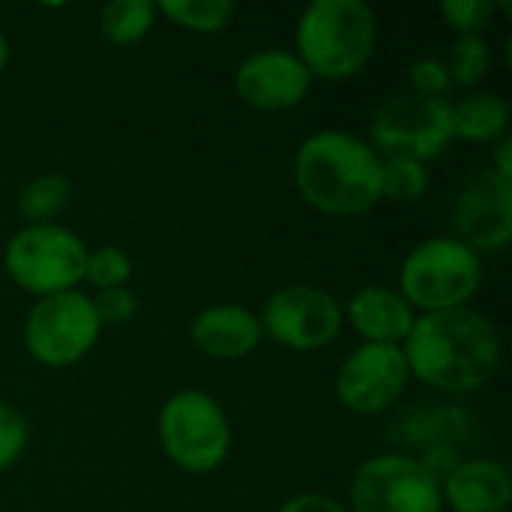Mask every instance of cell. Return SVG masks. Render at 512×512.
I'll use <instances>...</instances> for the list:
<instances>
[{"instance_id": "14", "label": "cell", "mask_w": 512, "mask_h": 512, "mask_svg": "<svg viewBox=\"0 0 512 512\" xmlns=\"http://www.w3.org/2000/svg\"><path fill=\"white\" fill-rule=\"evenodd\" d=\"M342 315L366 345H399V348L417 321L414 306L399 294V288L390 285L357 288L348 306L342 309Z\"/></svg>"}, {"instance_id": "15", "label": "cell", "mask_w": 512, "mask_h": 512, "mask_svg": "<svg viewBox=\"0 0 512 512\" xmlns=\"http://www.w3.org/2000/svg\"><path fill=\"white\" fill-rule=\"evenodd\" d=\"M192 345L210 360H243L264 342L261 318L240 303H216L195 315Z\"/></svg>"}, {"instance_id": "6", "label": "cell", "mask_w": 512, "mask_h": 512, "mask_svg": "<svg viewBox=\"0 0 512 512\" xmlns=\"http://www.w3.org/2000/svg\"><path fill=\"white\" fill-rule=\"evenodd\" d=\"M87 252L84 240L57 222L27 225L6 243L3 267L21 291L39 300L75 291L84 282Z\"/></svg>"}, {"instance_id": "17", "label": "cell", "mask_w": 512, "mask_h": 512, "mask_svg": "<svg viewBox=\"0 0 512 512\" xmlns=\"http://www.w3.org/2000/svg\"><path fill=\"white\" fill-rule=\"evenodd\" d=\"M453 141L495 144L510 135V102L495 90H474L459 102H450Z\"/></svg>"}, {"instance_id": "13", "label": "cell", "mask_w": 512, "mask_h": 512, "mask_svg": "<svg viewBox=\"0 0 512 512\" xmlns=\"http://www.w3.org/2000/svg\"><path fill=\"white\" fill-rule=\"evenodd\" d=\"M312 81L303 60L288 48H258L234 72L237 96L258 111L297 108L309 96Z\"/></svg>"}, {"instance_id": "28", "label": "cell", "mask_w": 512, "mask_h": 512, "mask_svg": "<svg viewBox=\"0 0 512 512\" xmlns=\"http://www.w3.org/2000/svg\"><path fill=\"white\" fill-rule=\"evenodd\" d=\"M276 512H348V507L324 492H300L288 498Z\"/></svg>"}, {"instance_id": "26", "label": "cell", "mask_w": 512, "mask_h": 512, "mask_svg": "<svg viewBox=\"0 0 512 512\" xmlns=\"http://www.w3.org/2000/svg\"><path fill=\"white\" fill-rule=\"evenodd\" d=\"M93 303V312L99 318L102 327H117V324H126L135 318L138 312V297L123 285V288H108V291H96L90 297Z\"/></svg>"}, {"instance_id": "4", "label": "cell", "mask_w": 512, "mask_h": 512, "mask_svg": "<svg viewBox=\"0 0 512 512\" xmlns=\"http://www.w3.org/2000/svg\"><path fill=\"white\" fill-rule=\"evenodd\" d=\"M483 285V258L456 237H429L402 261L399 294L426 312L465 309Z\"/></svg>"}, {"instance_id": "7", "label": "cell", "mask_w": 512, "mask_h": 512, "mask_svg": "<svg viewBox=\"0 0 512 512\" xmlns=\"http://www.w3.org/2000/svg\"><path fill=\"white\" fill-rule=\"evenodd\" d=\"M102 333V324L93 312V303L87 294L63 291L51 297H39L27 318H24V348L27 354L48 366V369H66L81 363L96 339Z\"/></svg>"}, {"instance_id": "25", "label": "cell", "mask_w": 512, "mask_h": 512, "mask_svg": "<svg viewBox=\"0 0 512 512\" xmlns=\"http://www.w3.org/2000/svg\"><path fill=\"white\" fill-rule=\"evenodd\" d=\"M27 441H30L27 417L15 405L0 402V474L21 459Z\"/></svg>"}, {"instance_id": "29", "label": "cell", "mask_w": 512, "mask_h": 512, "mask_svg": "<svg viewBox=\"0 0 512 512\" xmlns=\"http://www.w3.org/2000/svg\"><path fill=\"white\" fill-rule=\"evenodd\" d=\"M498 177L512 183V138L504 135L501 141H495V153H492V165H489Z\"/></svg>"}, {"instance_id": "11", "label": "cell", "mask_w": 512, "mask_h": 512, "mask_svg": "<svg viewBox=\"0 0 512 512\" xmlns=\"http://www.w3.org/2000/svg\"><path fill=\"white\" fill-rule=\"evenodd\" d=\"M411 381L405 354L399 345H360L336 372L333 390L345 411L372 417L399 402Z\"/></svg>"}, {"instance_id": "23", "label": "cell", "mask_w": 512, "mask_h": 512, "mask_svg": "<svg viewBox=\"0 0 512 512\" xmlns=\"http://www.w3.org/2000/svg\"><path fill=\"white\" fill-rule=\"evenodd\" d=\"M132 276V258L120 246H99L87 252L84 264V282H90L96 291L123 288Z\"/></svg>"}, {"instance_id": "22", "label": "cell", "mask_w": 512, "mask_h": 512, "mask_svg": "<svg viewBox=\"0 0 512 512\" xmlns=\"http://www.w3.org/2000/svg\"><path fill=\"white\" fill-rule=\"evenodd\" d=\"M444 63L453 78V87H477L489 75L492 48L483 36H456Z\"/></svg>"}, {"instance_id": "21", "label": "cell", "mask_w": 512, "mask_h": 512, "mask_svg": "<svg viewBox=\"0 0 512 512\" xmlns=\"http://www.w3.org/2000/svg\"><path fill=\"white\" fill-rule=\"evenodd\" d=\"M432 174L426 162L411 156H381V201L411 204L429 192Z\"/></svg>"}, {"instance_id": "24", "label": "cell", "mask_w": 512, "mask_h": 512, "mask_svg": "<svg viewBox=\"0 0 512 512\" xmlns=\"http://www.w3.org/2000/svg\"><path fill=\"white\" fill-rule=\"evenodd\" d=\"M441 15L456 36H483L498 15V0H444Z\"/></svg>"}, {"instance_id": "1", "label": "cell", "mask_w": 512, "mask_h": 512, "mask_svg": "<svg viewBox=\"0 0 512 512\" xmlns=\"http://www.w3.org/2000/svg\"><path fill=\"white\" fill-rule=\"evenodd\" d=\"M402 354L411 378L420 384L465 396L483 390L501 366V339L495 324L474 309H447L417 315Z\"/></svg>"}, {"instance_id": "30", "label": "cell", "mask_w": 512, "mask_h": 512, "mask_svg": "<svg viewBox=\"0 0 512 512\" xmlns=\"http://www.w3.org/2000/svg\"><path fill=\"white\" fill-rule=\"evenodd\" d=\"M6 63H9V39H6V33L0 30V72L6 69Z\"/></svg>"}, {"instance_id": "5", "label": "cell", "mask_w": 512, "mask_h": 512, "mask_svg": "<svg viewBox=\"0 0 512 512\" xmlns=\"http://www.w3.org/2000/svg\"><path fill=\"white\" fill-rule=\"evenodd\" d=\"M156 429L168 462L189 474H210L231 453L228 414L204 390H177L168 396Z\"/></svg>"}, {"instance_id": "9", "label": "cell", "mask_w": 512, "mask_h": 512, "mask_svg": "<svg viewBox=\"0 0 512 512\" xmlns=\"http://www.w3.org/2000/svg\"><path fill=\"white\" fill-rule=\"evenodd\" d=\"M348 512H441V480L408 453H381L351 477Z\"/></svg>"}, {"instance_id": "3", "label": "cell", "mask_w": 512, "mask_h": 512, "mask_svg": "<svg viewBox=\"0 0 512 512\" xmlns=\"http://www.w3.org/2000/svg\"><path fill=\"white\" fill-rule=\"evenodd\" d=\"M294 36V54L312 78L345 81L369 66L378 45V18L363 0H312Z\"/></svg>"}, {"instance_id": "16", "label": "cell", "mask_w": 512, "mask_h": 512, "mask_svg": "<svg viewBox=\"0 0 512 512\" xmlns=\"http://www.w3.org/2000/svg\"><path fill=\"white\" fill-rule=\"evenodd\" d=\"M441 501L453 512H510V471L495 459H462L441 477Z\"/></svg>"}, {"instance_id": "2", "label": "cell", "mask_w": 512, "mask_h": 512, "mask_svg": "<svg viewBox=\"0 0 512 512\" xmlns=\"http://www.w3.org/2000/svg\"><path fill=\"white\" fill-rule=\"evenodd\" d=\"M294 183L318 213L354 219L381 201V156L354 132L321 129L297 147Z\"/></svg>"}, {"instance_id": "18", "label": "cell", "mask_w": 512, "mask_h": 512, "mask_svg": "<svg viewBox=\"0 0 512 512\" xmlns=\"http://www.w3.org/2000/svg\"><path fill=\"white\" fill-rule=\"evenodd\" d=\"M153 21H156V3H150V0H111L99 12V33L111 45L129 48L150 33Z\"/></svg>"}, {"instance_id": "8", "label": "cell", "mask_w": 512, "mask_h": 512, "mask_svg": "<svg viewBox=\"0 0 512 512\" xmlns=\"http://www.w3.org/2000/svg\"><path fill=\"white\" fill-rule=\"evenodd\" d=\"M378 156H411L429 162L453 144L450 99L420 96L414 90L387 96L369 126Z\"/></svg>"}, {"instance_id": "12", "label": "cell", "mask_w": 512, "mask_h": 512, "mask_svg": "<svg viewBox=\"0 0 512 512\" xmlns=\"http://www.w3.org/2000/svg\"><path fill=\"white\" fill-rule=\"evenodd\" d=\"M453 237L477 255L501 252L512 240V183L492 168H480L453 198Z\"/></svg>"}, {"instance_id": "27", "label": "cell", "mask_w": 512, "mask_h": 512, "mask_svg": "<svg viewBox=\"0 0 512 512\" xmlns=\"http://www.w3.org/2000/svg\"><path fill=\"white\" fill-rule=\"evenodd\" d=\"M414 93L420 96H435V99H447V93L453 90V78L447 72V63L438 57H423L411 66L408 72Z\"/></svg>"}, {"instance_id": "20", "label": "cell", "mask_w": 512, "mask_h": 512, "mask_svg": "<svg viewBox=\"0 0 512 512\" xmlns=\"http://www.w3.org/2000/svg\"><path fill=\"white\" fill-rule=\"evenodd\" d=\"M72 201V183L63 174H39L30 180L18 195V213L27 225H48L54 222Z\"/></svg>"}, {"instance_id": "19", "label": "cell", "mask_w": 512, "mask_h": 512, "mask_svg": "<svg viewBox=\"0 0 512 512\" xmlns=\"http://www.w3.org/2000/svg\"><path fill=\"white\" fill-rule=\"evenodd\" d=\"M156 12H162L168 21H174L189 33L210 36V33H222L234 21L237 3L234 0H159Z\"/></svg>"}, {"instance_id": "10", "label": "cell", "mask_w": 512, "mask_h": 512, "mask_svg": "<svg viewBox=\"0 0 512 512\" xmlns=\"http://www.w3.org/2000/svg\"><path fill=\"white\" fill-rule=\"evenodd\" d=\"M264 336L291 351H318L336 342L345 315L342 303L315 285H285L261 309Z\"/></svg>"}]
</instances>
